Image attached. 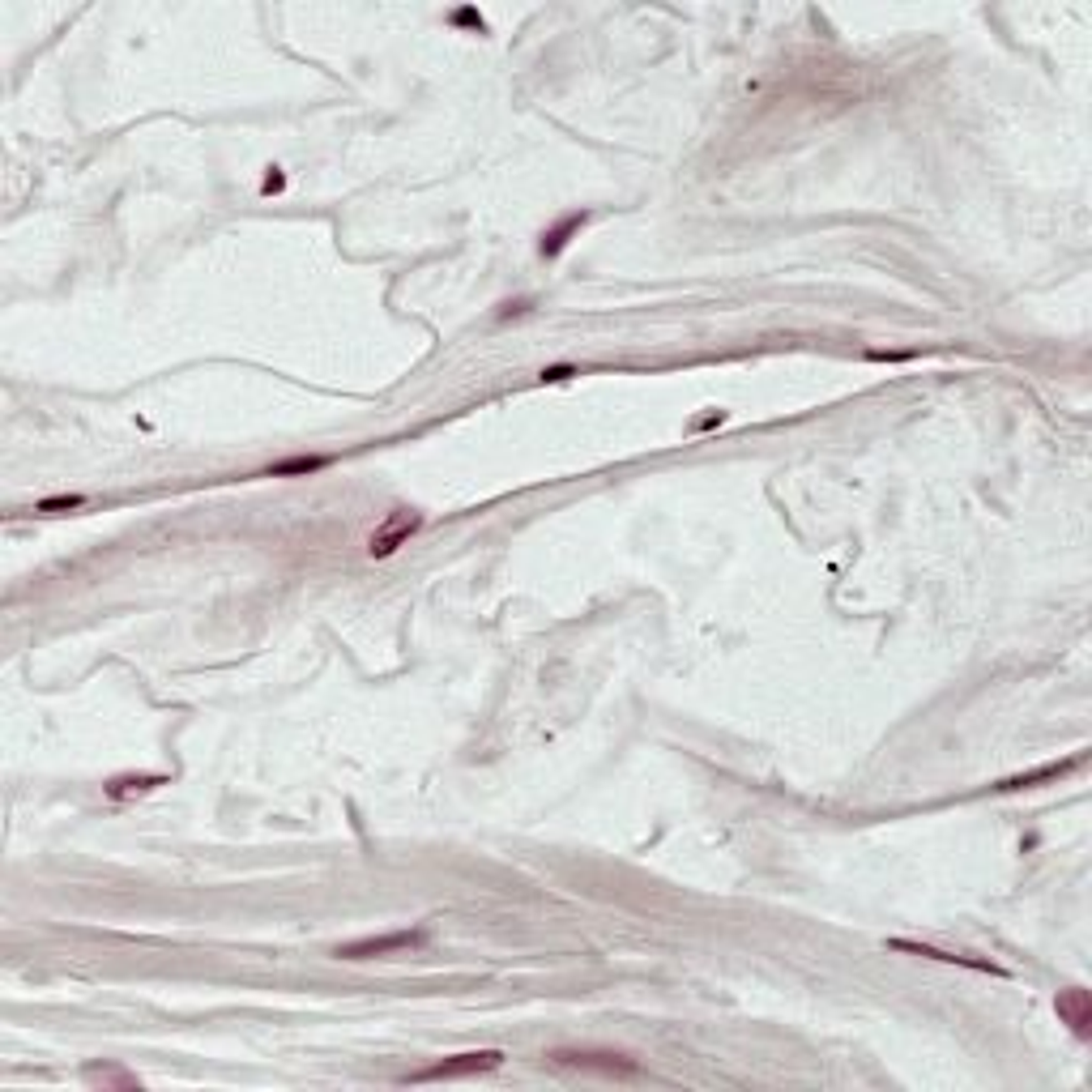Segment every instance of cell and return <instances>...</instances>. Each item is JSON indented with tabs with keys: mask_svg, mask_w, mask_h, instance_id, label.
Returning a JSON list of instances; mask_svg holds the SVG:
<instances>
[{
	"mask_svg": "<svg viewBox=\"0 0 1092 1092\" xmlns=\"http://www.w3.org/2000/svg\"><path fill=\"white\" fill-rule=\"evenodd\" d=\"M81 504H86V495H52V499H39L34 513L56 516V513H73V508H81Z\"/></svg>",
	"mask_w": 1092,
	"mask_h": 1092,
	"instance_id": "obj_12",
	"label": "cell"
},
{
	"mask_svg": "<svg viewBox=\"0 0 1092 1092\" xmlns=\"http://www.w3.org/2000/svg\"><path fill=\"white\" fill-rule=\"evenodd\" d=\"M325 466H329V457H286V461H273L265 470V478H307Z\"/></svg>",
	"mask_w": 1092,
	"mask_h": 1092,
	"instance_id": "obj_9",
	"label": "cell"
},
{
	"mask_svg": "<svg viewBox=\"0 0 1092 1092\" xmlns=\"http://www.w3.org/2000/svg\"><path fill=\"white\" fill-rule=\"evenodd\" d=\"M1080 764H1084V755H1071V760H1062V764H1041V768L1020 772V777L1003 781L998 789H1033V786H1041V781H1059V777H1067V772H1076Z\"/></svg>",
	"mask_w": 1092,
	"mask_h": 1092,
	"instance_id": "obj_7",
	"label": "cell"
},
{
	"mask_svg": "<svg viewBox=\"0 0 1092 1092\" xmlns=\"http://www.w3.org/2000/svg\"><path fill=\"white\" fill-rule=\"evenodd\" d=\"M563 376H572V368H546L542 371V380H563Z\"/></svg>",
	"mask_w": 1092,
	"mask_h": 1092,
	"instance_id": "obj_14",
	"label": "cell"
},
{
	"mask_svg": "<svg viewBox=\"0 0 1092 1092\" xmlns=\"http://www.w3.org/2000/svg\"><path fill=\"white\" fill-rule=\"evenodd\" d=\"M580 226H585V214H563L559 222H555L551 231L542 235V257H559V252L568 248V240L580 231Z\"/></svg>",
	"mask_w": 1092,
	"mask_h": 1092,
	"instance_id": "obj_8",
	"label": "cell"
},
{
	"mask_svg": "<svg viewBox=\"0 0 1092 1092\" xmlns=\"http://www.w3.org/2000/svg\"><path fill=\"white\" fill-rule=\"evenodd\" d=\"M1054 1012H1059V1020L1071 1028L1076 1037H1088L1092 1033V998L1084 986H1067L1059 998H1054Z\"/></svg>",
	"mask_w": 1092,
	"mask_h": 1092,
	"instance_id": "obj_5",
	"label": "cell"
},
{
	"mask_svg": "<svg viewBox=\"0 0 1092 1092\" xmlns=\"http://www.w3.org/2000/svg\"><path fill=\"white\" fill-rule=\"evenodd\" d=\"M418 525H423V516H418L414 508H393V513H388L385 521L376 525V534H371L368 555H371V559H385V555H393L397 546L410 542V534H418Z\"/></svg>",
	"mask_w": 1092,
	"mask_h": 1092,
	"instance_id": "obj_3",
	"label": "cell"
},
{
	"mask_svg": "<svg viewBox=\"0 0 1092 1092\" xmlns=\"http://www.w3.org/2000/svg\"><path fill=\"white\" fill-rule=\"evenodd\" d=\"M86 1084H116V1088H136V1076L124 1067H86Z\"/></svg>",
	"mask_w": 1092,
	"mask_h": 1092,
	"instance_id": "obj_11",
	"label": "cell"
},
{
	"mask_svg": "<svg viewBox=\"0 0 1092 1092\" xmlns=\"http://www.w3.org/2000/svg\"><path fill=\"white\" fill-rule=\"evenodd\" d=\"M427 934L423 931H393V934H371V939H354V943H342L338 960H376V956H388V952H410V948H423Z\"/></svg>",
	"mask_w": 1092,
	"mask_h": 1092,
	"instance_id": "obj_4",
	"label": "cell"
},
{
	"mask_svg": "<svg viewBox=\"0 0 1092 1092\" xmlns=\"http://www.w3.org/2000/svg\"><path fill=\"white\" fill-rule=\"evenodd\" d=\"M546 1059L559 1062V1067L594 1071V1076H606V1080H640V1062L619 1050H551Z\"/></svg>",
	"mask_w": 1092,
	"mask_h": 1092,
	"instance_id": "obj_1",
	"label": "cell"
},
{
	"mask_svg": "<svg viewBox=\"0 0 1092 1092\" xmlns=\"http://www.w3.org/2000/svg\"><path fill=\"white\" fill-rule=\"evenodd\" d=\"M282 188V176H278V167H269V176H265V193H278Z\"/></svg>",
	"mask_w": 1092,
	"mask_h": 1092,
	"instance_id": "obj_13",
	"label": "cell"
},
{
	"mask_svg": "<svg viewBox=\"0 0 1092 1092\" xmlns=\"http://www.w3.org/2000/svg\"><path fill=\"white\" fill-rule=\"evenodd\" d=\"M504 1062L499 1050H470V1054H452L444 1062H431L423 1071H410L402 1076V1084H435V1080H466V1076H482V1071H495Z\"/></svg>",
	"mask_w": 1092,
	"mask_h": 1092,
	"instance_id": "obj_2",
	"label": "cell"
},
{
	"mask_svg": "<svg viewBox=\"0 0 1092 1092\" xmlns=\"http://www.w3.org/2000/svg\"><path fill=\"white\" fill-rule=\"evenodd\" d=\"M888 948L896 952H909V956H926V960H943V964H964V969H977V973H995V977H1007V969H998V964L990 960H977V956H960V952H939L931 948V943H914V939H892Z\"/></svg>",
	"mask_w": 1092,
	"mask_h": 1092,
	"instance_id": "obj_6",
	"label": "cell"
},
{
	"mask_svg": "<svg viewBox=\"0 0 1092 1092\" xmlns=\"http://www.w3.org/2000/svg\"><path fill=\"white\" fill-rule=\"evenodd\" d=\"M167 777H116L112 786H107V798H133V794H145V789L162 786Z\"/></svg>",
	"mask_w": 1092,
	"mask_h": 1092,
	"instance_id": "obj_10",
	"label": "cell"
}]
</instances>
